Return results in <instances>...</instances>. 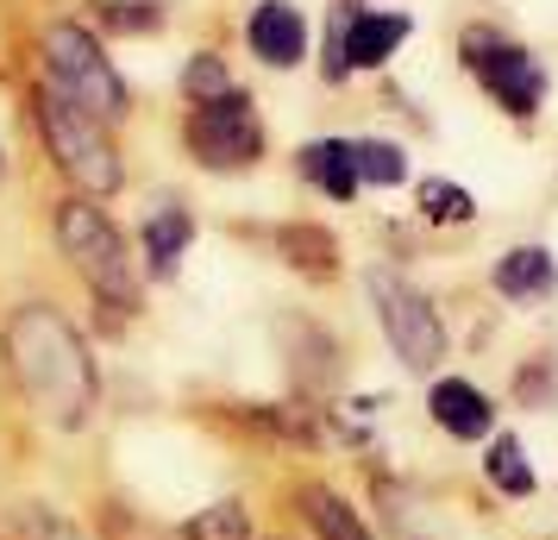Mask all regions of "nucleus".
<instances>
[{
  "label": "nucleus",
  "instance_id": "f257e3e1",
  "mask_svg": "<svg viewBox=\"0 0 558 540\" xmlns=\"http://www.w3.org/2000/svg\"><path fill=\"white\" fill-rule=\"evenodd\" d=\"M7 359H13V377L26 384V396L38 403L45 421L57 428H76L82 415L95 409V364H88V346L76 339V327L57 309L32 302L7 321Z\"/></svg>",
  "mask_w": 558,
  "mask_h": 540
},
{
  "label": "nucleus",
  "instance_id": "f03ea898",
  "mask_svg": "<svg viewBox=\"0 0 558 540\" xmlns=\"http://www.w3.org/2000/svg\"><path fill=\"white\" fill-rule=\"evenodd\" d=\"M38 127H45V145L57 152V164L70 170V182H82L88 195H113L120 182H126V170H120V157H113V145H107L101 120H88L76 101H63L57 88H45L38 95Z\"/></svg>",
  "mask_w": 558,
  "mask_h": 540
},
{
  "label": "nucleus",
  "instance_id": "7ed1b4c3",
  "mask_svg": "<svg viewBox=\"0 0 558 540\" xmlns=\"http://www.w3.org/2000/svg\"><path fill=\"white\" fill-rule=\"evenodd\" d=\"M45 70H51L57 95L76 101L88 120H120L126 113V88L113 76V63L82 26H51L45 32Z\"/></svg>",
  "mask_w": 558,
  "mask_h": 540
},
{
  "label": "nucleus",
  "instance_id": "20e7f679",
  "mask_svg": "<svg viewBox=\"0 0 558 540\" xmlns=\"http://www.w3.org/2000/svg\"><path fill=\"white\" fill-rule=\"evenodd\" d=\"M57 239H63L70 264L88 277V289H95V296H113L120 309H132V302H138V284H132L126 245H120V232L107 227L101 207L63 202V207H57Z\"/></svg>",
  "mask_w": 558,
  "mask_h": 540
},
{
  "label": "nucleus",
  "instance_id": "39448f33",
  "mask_svg": "<svg viewBox=\"0 0 558 540\" xmlns=\"http://www.w3.org/2000/svg\"><path fill=\"white\" fill-rule=\"evenodd\" d=\"M371 302H377L383 334H389V346H396V359L408 371H433V364L446 359V327H439V314L427 309L421 289H408L389 271H371Z\"/></svg>",
  "mask_w": 558,
  "mask_h": 540
},
{
  "label": "nucleus",
  "instance_id": "423d86ee",
  "mask_svg": "<svg viewBox=\"0 0 558 540\" xmlns=\"http://www.w3.org/2000/svg\"><path fill=\"white\" fill-rule=\"evenodd\" d=\"M189 152L202 157L207 170H239V164H252L264 152V127H257L252 101L232 88L220 101H202L195 107V120H189Z\"/></svg>",
  "mask_w": 558,
  "mask_h": 540
},
{
  "label": "nucleus",
  "instance_id": "0eeeda50",
  "mask_svg": "<svg viewBox=\"0 0 558 540\" xmlns=\"http://www.w3.org/2000/svg\"><path fill=\"white\" fill-rule=\"evenodd\" d=\"M471 70H477L483 88H489L508 113H521V120H527L533 107H539V95H546L539 63H533L521 45H502V38H489V32H477V38H471Z\"/></svg>",
  "mask_w": 558,
  "mask_h": 540
},
{
  "label": "nucleus",
  "instance_id": "6e6552de",
  "mask_svg": "<svg viewBox=\"0 0 558 540\" xmlns=\"http://www.w3.org/2000/svg\"><path fill=\"white\" fill-rule=\"evenodd\" d=\"M402 38H408L402 13H357V20H345L339 38H332V76H345V70H377Z\"/></svg>",
  "mask_w": 558,
  "mask_h": 540
},
{
  "label": "nucleus",
  "instance_id": "1a4fd4ad",
  "mask_svg": "<svg viewBox=\"0 0 558 540\" xmlns=\"http://www.w3.org/2000/svg\"><path fill=\"white\" fill-rule=\"evenodd\" d=\"M302 45H307V26L295 7H282V0H264L252 13V51L270 63V70H289V63H302Z\"/></svg>",
  "mask_w": 558,
  "mask_h": 540
},
{
  "label": "nucleus",
  "instance_id": "9d476101",
  "mask_svg": "<svg viewBox=\"0 0 558 540\" xmlns=\"http://www.w3.org/2000/svg\"><path fill=\"white\" fill-rule=\"evenodd\" d=\"M433 421L446 428L452 440H483L489 434V421H496V409H489V396H483L477 384H458V377H446V384H433Z\"/></svg>",
  "mask_w": 558,
  "mask_h": 540
},
{
  "label": "nucleus",
  "instance_id": "9b49d317",
  "mask_svg": "<svg viewBox=\"0 0 558 540\" xmlns=\"http://www.w3.org/2000/svg\"><path fill=\"white\" fill-rule=\"evenodd\" d=\"M496 289H502L508 302H546L558 289V264L553 252H539V245H521V252H508L496 264Z\"/></svg>",
  "mask_w": 558,
  "mask_h": 540
},
{
  "label": "nucleus",
  "instance_id": "f8f14e48",
  "mask_svg": "<svg viewBox=\"0 0 558 540\" xmlns=\"http://www.w3.org/2000/svg\"><path fill=\"white\" fill-rule=\"evenodd\" d=\"M302 177L320 182L332 202H345V195H357V164H352V145L345 139H320V145H307L302 152Z\"/></svg>",
  "mask_w": 558,
  "mask_h": 540
},
{
  "label": "nucleus",
  "instance_id": "ddd939ff",
  "mask_svg": "<svg viewBox=\"0 0 558 540\" xmlns=\"http://www.w3.org/2000/svg\"><path fill=\"white\" fill-rule=\"evenodd\" d=\"M145 252H151V271H157V277H170V271H177V257L189 252V214L163 207L151 227H145Z\"/></svg>",
  "mask_w": 558,
  "mask_h": 540
},
{
  "label": "nucleus",
  "instance_id": "4468645a",
  "mask_svg": "<svg viewBox=\"0 0 558 540\" xmlns=\"http://www.w3.org/2000/svg\"><path fill=\"white\" fill-rule=\"evenodd\" d=\"M302 509L314 515V528H320V535L327 540H371V528H364V521H357L352 509H345V503H339V496H332V490H307L302 496Z\"/></svg>",
  "mask_w": 558,
  "mask_h": 540
},
{
  "label": "nucleus",
  "instance_id": "2eb2a0df",
  "mask_svg": "<svg viewBox=\"0 0 558 540\" xmlns=\"http://www.w3.org/2000/svg\"><path fill=\"white\" fill-rule=\"evenodd\" d=\"M352 164H357V182H383V189L408 177L402 145H389V139H357V145H352Z\"/></svg>",
  "mask_w": 558,
  "mask_h": 540
},
{
  "label": "nucleus",
  "instance_id": "dca6fc26",
  "mask_svg": "<svg viewBox=\"0 0 558 540\" xmlns=\"http://www.w3.org/2000/svg\"><path fill=\"white\" fill-rule=\"evenodd\" d=\"M489 484L508 490V496H527L533 490V465H527V453H521L514 434H502L496 446H489Z\"/></svg>",
  "mask_w": 558,
  "mask_h": 540
},
{
  "label": "nucleus",
  "instance_id": "f3484780",
  "mask_svg": "<svg viewBox=\"0 0 558 540\" xmlns=\"http://www.w3.org/2000/svg\"><path fill=\"white\" fill-rule=\"evenodd\" d=\"M282 252L295 271H314V277H332V239L320 227H289L282 232Z\"/></svg>",
  "mask_w": 558,
  "mask_h": 540
},
{
  "label": "nucleus",
  "instance_id": "a211bd4d",
  "mask_svg": "<svg viewBox=\"0 0 558 540\" xmlns=\"http://www.w3.org/2000/svg\"><path fill=\"white\" fill-rule=\"evenodd\" d=\"M421 214H427V220H446V227H464V220H471V214H477V202H471V195H464V189H458V182H421Z\"/></svg>",
  "mask_w": 558,
  "mask_h": 540
},
{
  "label": "nucleus",
  "instance_id": "6ab92c4d",
  "mask_svg": "<svg viewBox=\"0 0 558 540\" xmlns=\"http://www.w3.org/2000/svg\"><path fill=\"white\" fill-rule=\"evenodd\" d=\"M189 540H252V521H245L239 503H214L189 521Z\"/></svg>",
  "mask_w": 558,
  "mask_h": 540
},
{
  "label": "nucleus",
  "instance_id": "aec40b11",
  "mask_svg": "<svg viewBox=\"0 0 558 540\" xmlns=\"http://www.w3.org/2000/svg\"><path fill=\"white\" fill-rule=\"evenodd\" d=\"M13 535H20V540H82L76 528H70L63 515H51L45 503H26V509L13 515Z\"/></svg>",
  "mask_w": 558,
  "mask_h": 540
},
{
  "label": "nucleus",
  "instance_id": "412c9836",
  "mask_svg": "<svg viewBox=\"0 0 558 540\" xmlns=\"http://www.w3.org/2000/svg\"><path fill=\"white\" fill-rule=\"evenodd\" d=\"M182 88H189V101H195V107H202V101H220V95H232L227 70H220L214 57H195V63L182 70Z\"/></svg>",
  "mask_w": 558,
  "mask_h": 540
}]
</instances>
